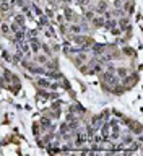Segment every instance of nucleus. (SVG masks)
I'll use <instances>...</instances> for the list:
<instances>
[{"instance_id": "obj_5", "label": "nucleus", "mask_w": 143, "mask_h": 156, "mask_svg": "<svg viewBox=\"0 0 143 156\" xmlns=\"http://www.w3.org/2000/svg\"><path fill=\"white\" fill-rule=\"evenodd\" d=\"M117 73L120 75V77H124V75L127 73V68H119V70H117Z\"/></svg>"}, {"instance_id": "obj_1", "label": "nucleus", "mask_w": 143, "mask_h": 156, "mask_svg": "<svg viewBox=\"0 0 143 156\" xmlns=\"http://www.w3.org/2000/svg\"><path fill=\"white\" fill-rule=\"evenodd\" d=\"M67 29H68L70 33L78 34V33H81V31H83V28H81V26H78V25H70L68 28H67Z\"/></svg>"}, {"instance_id": "obj_6", "label": "nucleus", "mask_w": 143, "mask_h": 156, "mask_svg": "<svg viewBox=\"0 0 143 156\" xmlns=\"http://www.w3.org/2000/svg\"><path fill=\"white\" fill-rule=\"evenodd\" d=\"M106 7H107V3L104 2V0H101V2H99V10H104Z\"/></svg>"}, {"instance_id": "obj_7", "label": "nucleus", "mask_w": 143, "mask_h": 156, "mask_svg": "<svg viewBox=\"0 0 143 156\" xmlns=\"http://www.w3.org/2000/svg\"><path fill=\"white\" fill-rule=\"evenodd\" d=\"M2 33H10V29H8V26H7V25H2Z\"/></svg>"}, {"instance_id": "obj_2", "label": "nucleus", "mask_w": 143, "mask_h": 156, "mask_svg": "<svg viewBox=\"0 0 143 156\" xmlns=\"http://www.w3.org/2000/svg\"><path fill=\"white\" fill-rule=\"evenodd\" d=\"M65 18L68 20V21H75V16H73V12H65Z\"/></svg>"}, {"instance_id": "obj_4", "label": "nucleus", "mask_w": 143, "mask_h": 156, "mask_svg": "<svg viewBox=\"0 0 143 156\" xmlns=\"http://www.w3.org/2000/svg\"><path fill=\"white\" fill-rule=\"evenodd\" d=\"M15 21L18 23V25H23V16L21 15H18V16H15Z\"/></svg>"}, {"instance_id": "obj_3", "label": "nucleus", "mask_w": 143, "mask_h": 156, "mask_svg": "<svg viewBox=\"0 0 143 156\" xmlns=\"http://www.w3.org/2000/svg\"><path fill=\"white\" fill-rule=\"evenodd\" d=\"M36 60L37 62H39V64H46V62H47V57H46V55H37V57H36Z\"/></svg>"}]
</instances>
